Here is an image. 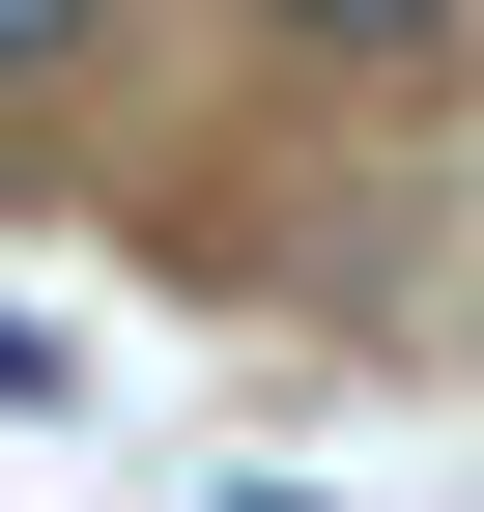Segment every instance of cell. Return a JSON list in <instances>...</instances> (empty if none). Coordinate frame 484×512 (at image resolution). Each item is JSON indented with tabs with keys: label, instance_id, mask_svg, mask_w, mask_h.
I'll use <instances>...</instances> for the list:
<instances>
[{
	"label": "cell",
	"instance_id": "obj_3",
	"mask_svg": "<svg viewBox=\"0 0 484 512\" xmlns=\"http://www.w3.org/2000/svg\"><path fill=\"white\" fill-rule=\"evenodd\" d=\"M228 512H314V484H228Z\"/></svg>",
	"mask_w": 484,
	"mask_h": 512
},
{
	"label": "cell",
	"instance_id": "obj_1",
	"mask_svg": "<svg viewBox=\"0 0 484 512\" xmlns=\"http://www.w3.org/2000/svg\"><path fill=\"white\" fill-rule=\"evenodd\" d=\"M257 29H285V57H428L456 0H257Z\"/></svg>",
	"mask_w": 484,
	"mask_h": 512
},
{
	"label": "cell",
	"instance_id": "obj_2",
	"mask_svg": "<svg viewBox=\"0 0 484 512\" xmlns=\"http://www.w3.org/2000/svg\"><path fill=\"white\" fill-rule=\"evenodd\" d=\"M29 57H86V0H0V86H29Z\"/></svg>",
	"mask_w": 484,
	"mask_h": 512
}]
</instances>
